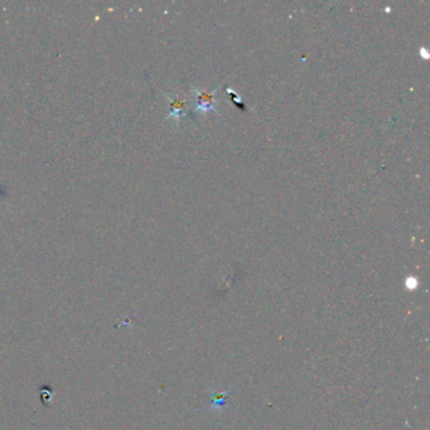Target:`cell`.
I'll list each match as a JSON object with an SVG mask.
<instances>
[{"mask_svg":"<svg viewBox=\"0 0 430 430\" xmlns=\"http://www.w3.org/2000/svg\"><path fill=\"white\" fill-rule=\"evenodd\" d=\"M213 109V92H197V110L206 113Z\"/></svg>","mask_w":430,"mask_h":430,"instance_id":"1","label":"cell"}]
</instances>
